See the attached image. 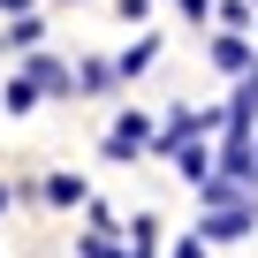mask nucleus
<instances>
[{
    "label": "nucleus",
    "instance_id": "423d86ee",
    "mask_svg": "<svg viewBox=\"0 0 258 258\" xmlns=\"http://www.w3.org/2000/svg\"><path fill=\"white\" fill-rule=\"evenodd\" d=\"M38 198H46V205H53V213H76V205H91V182H84V175H69V167H61V175H46V182H38Z\"/></svg>",
    "mask_w": 258,
    "mask_h": 258
},
{
    "label": "nucleus",
    "instance_id": "2eb2a0df",
    "mask_svg": "<svg viewBox=\"0 0 258 258\" xmlns=\"http://www.w3.org/2000/svg\"><path fill=\"white\" fill-rule=\"evenodd\" d=\"M16 198H23V190H8V182H0V213H8V205H16Z\"/></svg>",
    "mask_w": 258,
    "mask_h": 258
},
{
    "label": "nucleus",
    "instance_id": "f03ea898",
    "mask_svg": "<svg viewBox=\"0 0 258 258\" xmlns=\"http://www.w3.org/2000/svg\"><path fill=\"white\" fill-rule=\"evenodd\" d=\"M152 137H160V121H152L145 106H121V114L106 121V137H99V152H106L114 167H137V160H152Z\"/></svg>",
    "mask_w": 258,
    "mask_h": 258
},
{
    "label": "nucleus",
    "instance_id": "9b49d317",
    "mask_svg": "<svg viewBox=\"0 0 258 258\" xmlns=\"http://www.w3.org/2000/svg\"><path fill=\"white\" fill-rule=\"evenodd\" d=\"M152 8H160V0H114V16H121V23H137V31L152 23Z\"/></svg>",
    "mask_w": 258,
    "mask_h": 258
},
{
    "label": "nucleus",
    "instance_id": "1a4fd4ad",
    "mask_svg": "<svg viewBox=\"0 0 258 258\" xmlns=\"http://www.w3.org/2000/svg\"><path fill=\"white\" fill-rule=\"evenodd\" d=\"M175 8H182V23H190V31H205V23H220V0H175Z\"/></svg>",
    "mask_w": 258,
    "mask_h": 258
},
{
    "label": "nucleus",
    "instance_id": "9d476101",
    "mask_svg": "<svg viewBox=\"0 0 258 258\" xmlns=\"http://www.w3.org/2000/svg\"><path fill=\"white\" fill-rule=\"evenodd\" d=\"M167 258H213V243L190 228V235H175V243H167Z\"/></svg>",
    "mask_w": 258,
    "mask_h": 258
},
{
    "label": "nucleus",
    "instance_id": "dca6fc26",
    "mask_svg": "<svg viewBox=\"0 0 258 258\" xmlns=\"http://www.w3.org/2000/svg\"><path fill=\"white\" fill-rule=\"evenodd\" d=\"M250 31H258V0H250Z\"/></svg>",
    "mask_w": 258,
    "mask_h": 258
},
{
    "label": "nucleus",
    "instance_id": "4468645a",
    "mask_svg": "<svg viewBox=\"0 0 258 258\" xmlns=\"http://www.w3.org/2000/svg\"><path fill=\"white\" fill-rule=\"evenodd\" d=\"M23 8H31V0H0V16H23Z\"/></svg>",
    "mask_w": 258,
    "mask_h": 258
},
{
    "label": "nucleus",
    "instance_id": "f257e3e1",
    "mask_svg": "<svg viewBox=\"0 0 258 258\" xmlns=\"http://www.w3.org/2000/svg\"><path fill=\"white\" fill-rule=\"evenodd\" d=\"M198 235H205V243H243V235H258V182L205 175V182H198Z\"/></svg>",
    "mask_w": 258,
    "mask_h": 258
},
{
    "label": "nucleus",
    "instance_id": "7ed1b4c3",
    "mask_svg": "<svg viewBox=\"0 0 258 258\" xmlns=\"http://www.w3.org/2000/svg\"><path fill=\"white\" fill-rule=\"evenodd\" d=\"M205 61H213V76H228V84H235V76H243V69L258 61V38H250V31H228V23H220V31L205 38Z\"/></svg>",
    "mask_w": 258,
    "mask_h": 258
},
{
    "label": "nucleus",
    "instance_id": "39448f33",
    "mask_svg": "<svg viewBox=\"0 0 258 258\" xmlns=\"http://www.w3.org/2000/svg\"><path fill=\"white\" fill-rule=\"evenodd\" d=\"M121 84H129V76H121L114 53H84V61H76V99H114Z\"/></svg>",
    "mask_w": 258,
    "mask_h": 258
},
{
    "label": "nucleus",
    "instance_id": "ddd939ff",
    "mask_svg": "<svg viewBox=\"0 0 258 258\" xmlns=\"http://www.w3.org/2000/svg\"><path fill=\"white\" fill-rule=\"evenodd\" d=\"M129 243H160V220L152 213H129Z\"/></svg>",
    "mask_w": 258,
    "mask_h": 258
},
{
    "label": "nucleus",
    "instance_id": "f8f14e48",
    "mask_svg": "<svg viewBox=\"0 0 258 258\" xmlns=\"http://www.w3.org/2000/svg\"><path fill=\"white\" fill-rule=\"evenodd\" d=\"M220 23H228V31H250V0H220ZM250 38H258V31H250Z\"/></svg>",
    "mask_w": 258,
    "mask_h": 258
},
{
    "label": "nucleus",
    "instance_id": "20e7f679",
    "mask_svg": "<svg viewBox=\"0 0 258 258\" xmlns=\"http://www.w3.org/2000/svg\"><path fill=\"white\" fill-rule=\"evenodd\" d=\"M23 76H31L46 99H76V61H61V53H46V46L23 53Z\"/></svg>",
    "mask_w": 258,
    "mask_h": 258
},
{
    "label": "nucleus",
    "instance_id": "0eeeda50",
    "mask_svg": "<svg viewBox=\"0 0 258 258\" xmlns=\"http://www.w3.org/2000/svg\"><path fill=\"white\" fill-rule=\"evenodd\" d=\"M114 61H121V76H129V84H137V76H145V69H152V61H160V31H145V38H137V46H121V53H114Z\"/></svg>",
    "mask_w": 258,
    "mask_h": 258
},
{
    "label": "nucleus",
    "instance_id": "6e6552de",
    "mask_svg": "<svg viewBox=\"0 0 258 258\" xmlns=\"http://www.w3.org/2000/svg\"><path fill=\"white\" fill-rule=\"evenodd\" d=\"M38 99H46V91H38V84H31V76H23V69H16V76H8V84H0V106H8V114H31V106H38Z\"/></svg>",
    "mask_w": 258,
    "mask_h": 258
}]
</instances>
